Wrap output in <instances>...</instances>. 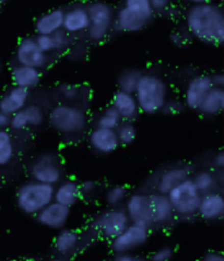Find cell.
<instances>
[{"mask_svg": "<svg viewBox=\"0 0 224 261\" xmlns=\"http://www.w3.org/2000/svg\"><path fill=\"white\" fill-rule=\"evenodd\" d=\"M90 24L88 36L94 43L102 42L110 34L114 24L113 8L105 2H92L87 6Z\"/></svg>", "mask_w": 224, "mask_h": 261, "instance_id": "cell-8", "label": "cell"}, {"mask_svg": "<svg viewBox=\"0 0 224 261\" xmlns=\"http://www.w3.org/2000/svg\"><path fill=\"white\" fill-rule=\"evenodd\" d=\"M130 223L141 225L149 229H153L150 205V191L138 190L130 193L122 205Z\"/></svg>", "mask_w": 224, "mask_h": 261, "instance_id": "cell-10", "label": "cell"}, {"mask_svg": "<svg viewBox=\"0 0 224 261\" xmlns=\"http://www.w3.org/2000/svg\"><path fill=\"white\" fill-rule=\"evenodd\" d=\"M174 248L169 245H163V246L159 247L158 249L154 250L151 256V261H171L174 257Z\"/></svg>", "mask_w": 224, "mask_h": 261, "instance_id": "cell-36", "label": "cell"}, {"mask_svg": "<svg viewBox=\"0 0 224 261\" xmlns=\"http://www.w3.org/2000/svg\"><path fill=\"white\" fill-rule=\"evenodd\" d=\"M191 5H200V4H211L214 3L215 0H188Z\"/></svg>", "mask_w": 224, "mask_h": 261, "instance_id": "cell-49", "label": "cell"}, {"mask_svg": "<svg viewBox=\"0 0 224 261\" xmlns=\"http://www.w3.org/2000/svg\"><path fill=\"white\" fill-rule=\"evenodd\" d=\"M44 261H67V260H66V258H63V257L56 255V256H53V257L45 259Z\"/></svg>", "mask_w": 224, "mask_h": 261, "instance_id": "cell-50", "label": "cell"}, {"mask_svg": "<svg viewBox=\"0 0 224 261\" xmlns=\"http://www.w3.org/2000/svg\"><path fill=\"white\" fill-rule=\"evenodd\" d=\"M222 173H217L210 168H202L196 172H192L190 178L192 182L195 184L200 194L204 195L210 191L219 189V186L222 184L221 177Z\"/></svg>", "mask_w": 224, "mask_h": 261, "instance_id": "cell-27", "label": "cell"}, {"mask_svg": "<svg viewBox=\"0 0 224 261\" xmlns=\"http://www.w3.org/2000/svg\"><path fill=\"white\" fill-rule=\"evenodd\" d=\"M9 2V0H0V6H3V5H5L6 3H8Z\"/></svg>", "mask_w": 224, "mask_h": 261, "instance_id": "cell-51", "label": "cell"}, {"mask_svg": "<svg viewBox=\"0 0 224 261\" xmlns=\"http://www.w3.org/2000/svg\"><path fill=\"white\" fill-rule=\"evenodd\" d=\"M11 78L13 86L27 89L30 91L36 88L38 84H40L42 79V73L38 69L18 65L12 69Z\"/></svg>", "mask_w": 224, "mask_h": 261, "instance_id": "cell-25", "label": "cell"}, {"mask_svg": "<svg viewBox=\"0 0 224 261\" xmlns=\"http://www.w3.org/2000/svg\"><path fill=\"white\" fill-rule=\"evenodd\" d=\"M112 261H151L150 258H146L136 252H126V254H115Z\"/></svg>", "mask_w": 224, "mask_h": 261, "instance_id": "cell-42", "label": "cell"}, {"mask_svg": "<svg viewBox=\"0 0 224 261\" xmlns=\"http://www.w3.org/2000/svg\"><path fill=\"white\" fill-rule=\"evenodd\" d=\"M51 128L57 134L71 137L82 134L88 126V114L82 107L72 103H58L47 114Z\"/></svg>", "mask_w": 224, "mask_h": 261, "instance_id": "cell-3", "label": "cell"}, {"mask_svg": "<svg viewBox=\"0 0 224 261\" xmlns=\"http://www.w3.org/2000/svg\"><path fill=\"white\" fill-rule=\"evenodd\" d=\"M30 179L56 186L64 179V166L60 158L53 152H44L29 166Z\"/></svg>", "mask_w": 224, "mask_h": 261, "instance_id": "cell-6", "label": "cell"}, {"mask_svg": "<svg viewBox=\"0 0 224 261\" xmlns=\"http://www.w3.org/2000/svg\"><path fill=\"white\" fill-rule=\"evenodd\" d=\"M82 198L79 182L74 179H63L54 186V201L67 208H73L81 201Z\"/></svg>", "mask_w": 224, "mask_h": 261, "instance_id": "cell-19", "label": "cell"}, {"mask_svg": "<svg viewBox=\"0 0 224 261\" xmlns=\"http://www.w3.org/2000/svg\"><path fill=\"white\" fill-rule=\"evenodd\" d=\"M35 42L44 54H47L55 51V48H54V41H53V36L52 35H37L35 37Z\"/></svg>", "mask_w": 224, "mask_h": 261, "instance_id": "cell-39", "label": "cell"}, {"mask_svg": "<svg viewBox=\"0 0 224 261\" xmlns=\"http://www.w3.org/2000/svg\"><path fill=\"white\" fill-rule=\"evenodd\" d=\"M120 145H130L137 139V128L133 121H122L116 129Z\"/></svg>", "mask_w": 224, "mask_h": 261, "instance_id": "cell-34", "label": "cell"}, {"mask_svg": "<svg viewBox=\"0 0 224 261\" xmlns=\"http://www.w3.org/2000/svg\"><path fill=\"white\" fill-rule=\"evenodd\" d=\"M211 82L213 84V87L217 88H223L224 87V75L222 72H217L212 75H210Z\"/></svg>", "mask_w": 224, "mask_h": 261, "instance_id": "cell-47", "label": "cell"}, {"mask_svg": "<svg viewBox=\"0 0 224 261\" xmlns=\"http://www.w3.org/2000/svg\"><path fill=\"white\" fill-rule=\"evenodd\" d=\"M150 205L153 228H165L174 223L176 217L167 195L150 191Z\"/></svg>", "mask_w": 224, "mask_h": 261, "instance_id": "cell-15", "label": "cell"}, {"mask_svg": "<svg viewBox=\"0 0 224 261\" xmlns=\"http://www.w3.org/2000/svg\"><path fill=\"white\" fill-rule=\"evenodd\" d=\"M224 110V89L213 87L200 104L198 113L205 117H215Z\"/></svg>", "mask_w": 224, "mask_h": 261, "instance_id": "cell-26", "label": "cell"}, {"mask_svg": "<svg viewBox=\"0 0 224 261\" xmlns=\"http://www.w3.org/2000/svg\"><path fill=\"white\" fill-rule=\"evenodd\" d=\"M197 261H224V256L222 251L219 250H209L200 257Z\"/></svg>", "mask_w": 224, "mask_h": 261, "instance_id": "cell-44", "label": "cell"}, {"mask_svg": "<svg viewBox=\"0 0 224 261\" xmlns=\"http://www.w3.org/2000/svg\"><path fill=\"white\" fill-rule=\"evenodd\" d=\"M10 116L0 111V130H5L9 128Z\"/></svg>", "mask_w": 224, "mask_h": 261, "instance_id": "cell-48", "label": "cell"}, {"mask_svg": "<svg viewBox=\"0 0 224 261\" xmlns=\"http://www.w3.org/2000/svg\"><path fill=\"white\" fill-rule=\"evenodd\" d=\"M171 41L174 45L177 46H183L187 42V36L183 35L180 31H175V32L171 33Z\"/></svg>", "mask_w": 224, "mask_h": 261, "instance_id": "cell-46", "label": "cell"}, {"mask_svg": "<svg viewBox=\"0 0 224 261\" xmlns=\"http://www.w3.org/2000/svg\"><path fill=\"white\" fill-rule=\"evenodd\" d=\"M167 198L172 204L176 219L191 221L197 218L202 194L190 177L174 187L167 194Z\"/></svg>", "mask_w": 224, "mask_h": 261, "instance_id": "cell-5", "label": "cell"}, {"mask_svg": "<svg viewBox=\"0 0 224 261\" xmlns=\"http://www.w3.org/2000/svg\"><path fill=\"white\" fill-rule=\"evenodd\" d=\"M79 185L82 197H92L97 193L99 188L98 181L94 179H84L79 182Z\"/></svg>", "mask_w": 224, "mask_h": 261, "instance_id": "cell-38", "label": "cell"}, {"mask_svg": "<svg viewBox=\"0 0 224 261\" xmlns=\"http://www.w3.org/2000/svg\"><path fill=\"white\" fill-rule=\"evenodd\" d=\"M90 20L87 7L74 6L65 11L63 30L67 34L86 32L89 29Z\"/></svg>", "mask_w": 224, "mask_h": 261, "instance_id": "cell-21", "label": "cell"}, {"mask_svg": "<svg viewBox=\"0 0 224 261\" xmlns=\"http://www.w3.org/2000/svg\"><path fill=\"white\" fill-rule=\"evenodd\" d=\"M139 111L145 115L161 113L168 99V86L156 73H141L134 92Z\"/></svg>", "mask_w": 224, "mask_h": 261, "instance_id": "cell-2", "label": "cell"}, {"mask_svg": "<svg viewBox=\"0 0 224 261\" xmlns=\"http://www.w3.org/2000/svg\"><path fill=\"white\" fill-rule=\"evenodd\" d=\"M212 88L210 75L196 74L191 76L184 91V106L191 111H198L200 104Z\"/></svg>", "mask_w": 224, "mask_h": 261, "instance_id": "cell-14", "label": "cell"}, {"mask_svg": "<svg viewBox=\"0 0 224 261\" xmlns=\"http://www.w3.org/2000/svg\"><path fill=\"white\" fill-rule=\"evenodd\" d=\"M52 36H53L54 48H55V51H61L65 48H67V46L69 45V37L64 30L58 31V32L53 34Z\"/></svg>", "mask_w": 224, "mask_h": 261, "instance_id": "cell-40", "label": "cell"}, {"mask_svg": "<svg viewBox=\"0 0 224 261\" xmlns=\"http://www.w3.org/2000/svg\"><path fill=\"white\" fill-rule=\"evenodd\" d=\"M65 11L61 8H56L42 14L35 22V32L37 35H53L63 30Z\"/></svg>", "mask_w": 224, "mask_h": 261, "instance_id": "cell-24", "label": "cell"}, {"mask_svg": "<svg viewBox=\"0 0 224 261\" xmlns=\"http://www.w3.org/2000/svg\"><path fill=\"white\" fill-rule=\"evenodd\" d=\"M148 23L122 6L114 17L113 27L122 33H137L142 31Z\"/></svg>", "mask_w": 224, "mask_h": 261, "instance_id": "cell-23", "label": "cell"}, {"mask_svg": "<svg viewBox=\"0 0 224 261\" xmlns=\"http://www.w3.org/2000/svg\"><path fill=\"white\" fill-rule=\"evenodd\" d=\"M129 194L130 193L127 186L122 185V184H116V185L107 187L104 193V200L111 208L122 206Z\"/></svg>", "mask_w": 224, "mask_h": 261, "instance_id": "cell-29", "label": "cell"}, {"mask_svg": "<svg viewBox=\"0 0 224 261\" xmlns=\"http://www.w3.org/2000/svg\"><path fill=\"white\" fill-rule=\"evenodd\" d=\"M15 156V143L7 129L0 130V167L9 165Z\"/></svg>", "mask_w": 224, "mask_h": 261, "instance_id": "cell-28", "label": "cell"}, {"mask_svg": "<svg viewBox=\"0 0 224 261\" xmlns=\"http://www.w3.org/2000/svg\"><path fill=\"white\" fill-rule=\"evenodd\" d=\"M18 65L35 68L41 70L47 64V55L44 54L35 42V38L27 36L20 40L15 49Z\"/></svg>", "mask_w": 224, "mask_h": 261, "instance_id": "cell-13", "label": "cell"}, {"mask_svg": "<svg viewBox=\"0 0 224 261\" xmlns=\"http://www.w3.org/2000/svg\"><path fill=\"white\" fill-rule=\"evenodd\" d=\"M34 218L42 227L57 232L68 225L71 218V209L56 201H52Z\"/></svg>", "mask_w": 224, "mask_h": 261, "instance_id": "cell-12", "label": "cell"}, {"mask_svg": "<svg viewBox=\"0 0 224 261\" xmlns=\"http://www.w3.org/2000/svg\"><path fill=\"white\" fill-rule=\"evenodd\" d=\"M57 90L59 95L65 99L66 103L74 102L80 96V88L72 83H60L57 87Z\"/></svg>", "mask_w": 224, "mask_h": 261, "instance_id": "cell-35", "label": "cell"}, {"mask_svg": "<svg viewBox=\"0 0 224 261\" xmlns=\"http://www.w3.org/2000/svg\"><path fill=\"white\" fill-rule=\"evenodd\" d=\"M24 112L27 119H28V124L29 127L32 128H36L40 127L44 124V121L46 119V114L43 110V107L40 106L38 104H28L24 110Z\"/></svg>", "mask_w": 224, "mask_h": 261, "instance_id": "cell-33", "label": "cell"}, {"mask_svg": "<svg viewBox=\"0 0 224 261\" xmlns=\"http://www.w3.org/2000/svg\"><path fill=\"white\" fill-rule=\"evenodd\" d=\"M172 0H150V5L154 12H162L167 9Z\"/></svg>", "mask_w": 224, "mask_h": 261, "instance_id": "cell-45", "label": "cell"}, {"mask_svg": "<svg viewBox=\"0 0 224 261\" xmlns=\"http://www.w3.org/2000/svg\"><path fill=\"white\" fill-rule=\"evenodd\" d=\"M52 201H54V186L33 179L22 182L14 194L17 208L29 217H35Z\"/></svg>", "mask_w": 224, "mask_h": 261, "instance_id": "cell-4", "label": "cell"}, {"mask_svg": "<svg viewBox=\"0 0 224 261\" xmlns=\"http://www.w3.org/2000/svg\"><path fill=\"white\" fill-rule=\"evenodd\" d=\"M29 90L13 86L0 97V111L11 116L15 113L24 110V107L29 104Z\"/></svg>", "mask_w": 224, "mask_h": 261, "instance_id": "cell-20", "label": "cell"}, {"mask_svg": "<svg viewBox=\"0 0 224 261\" xmlns=\"http://www.w3.org/2000/svg\"><path fill=\"white\" fill-rule=\"evenodd\" d=\"M123 7L146 22H149L156 13L150 5V0H123Z\"/></svg>", "mask_w": 224, "mask_h": 261, "instance_id": "cell-32", "label": "cell"}, {"mask_svg": "<svg viewBox=\"0 0 224 261\" xmlns=\"http://www.w3.org/2000/svg\"><path fill=\"white\" fill-rule=\"evenodd\" d=\"M27 127H29V124H28V119L24 112L20 111L18 113L11 115L9 128H11L12 130H15V132H21V130H24Z\"/></svg>", "mask_w": 224, "mask_h": 261, "instance_id": "cell-37", "label": "cell"}, {"mask_svg": "<svg viewBox=\"0 0 224 261\" xmlns=\"http://www.w3.org/2000/svg\"><path fill=\"white\" fill-rule=\"evenodd\" d=\"M89 144L97 154L110 155L119 149L120 143L116 130L95 127L89 134Z\"/></svg>", "mask_w": 224, "mask_h": 261, "instance_id": "cell-17", "label": "cell"}, {"mask_svg": "<svg viewBox=\"0 0 224 261\" xmlns=\"http://www.w3.org/2000/svg\"><path fill=\"white\" fill-rule=\"evenodd\" d=\"M185 25L191 37L205 45L220 47L224 43V13L215 3L191 5Z\"/></svg>", "mask_w": 224, "mask_h": 261, "instance_id": "cell-1", "label": "cell"}, {"mask_svg": "<svg viewBox=\"0 0 224 261\" xmlns=\"http://www.w3.org/2000/svg\"><path fill=\"white\" fill-rule=\"evenodd\" d=\"M142 72H140L138 69L135 68H127L125 70H122L117 79L118 90L128 92V93H133L137 88V84L140 79V75Z\"/></svg>", "mask_w": 224, "mask_h": 261, "instance_id": "cell-31", "label": "cell"}, {"mask_svg": "<svg viewBox=\"0 0 224 261\" xmlns=\"http://www.w3.org/2000/svg\"><path fill=\"white\" fill-rule=\"evenodd\" d=\"M224 216V196L220 189L202 195L197 218L208 223H214L222 220Z\"/></svg>", "mask_w": 224, "mask_h": 261, "instance_id": "cell-16", "label": "cell"}, {"mask_svg": "<svg viewBox=\"0 0 224 261\" xmlns=\"http://www.w3.org/2000/svg\"><path fill=\"white\" fill-rule=\"evenodd\" d=\"M151 229L141 225L129 223L122 231L110 242L111 250L115 254L136 252L149 242Z\"/></svg>", "mask_w": 224, "mask_h": 261, "instance_id": "cell-9", "label": "cell"}, {"mask_svg": "<svg viewBox=\"0 0 224 261\" xmlns=\"http://www.w3.org/2000/svg\"><path fill=\"white\" fill-rule=\"evenodd\" d=\"M121 122L122 119L119 116V114L116 112L112 105H110L98 114L95 120V127L116 130Z\"/></svg>", "mask_w": 224, "mask_h": 261, "instance_id": "cell-30", "label": "cell"}, {"mask_svg": "<svg viewBox=\"0 0 224 261\" xmlns=\"http://www.w3.org/2000/svg\"><path fill=\"white\" fill-rule=\"evenodd\" d=\"M191 173L190 167L187 165L179 164L167 166L154 177L152 187L149 191H157V193L167 195L183 180L189 178Z\"/></svg>", "mask_w": 224, "mask_h": 261, "instance_id": "cell-11", "label": "cell"}, {"mask_svg": "<svg viewBox=\"0 0 224 261\" xmlns=\"http://www.w3.org/2000/svg\"><path fill=\"white\" fill-rule=\"evenodd\" d=\"M129 223L130 221L122 206H109L92 220L91 228L99 239L111 242Z\"/></svg>", "mask_w": 224, "mask_h": 261, "instance_id": "cell-7", "label": "cell"}, {"mask_svg": "<svg viewBox=\"0 0 224 261\" xmlns=\"http://www.w3.org/2000/svg\"><path fill=\"white\" fill-rule=\"evenodd\" d=\"M184 110V104L177 99H167L165 103L162 113L165 115H169V116H175V115H179Z\"/></svg>", "mask_w": 224, "mask_h": 261, "instance_id": "cell-41", "label": "cell"}, {"mask_svg": "<svg viewBox=\"0 0 224 261\" xmlns=\"http://www.w3.org/2000/svg\"><path fill=\"white\" fill-rule=\"evenodd\" d=\"M111 105L119 114L122 121H134L140 114L135 95L125 91H116Z\"/></svg>", "mask_w": 224, "mask_h": 261, "instance_id": "cell-22", "label": "cell"}, {"mask_svg": "<svg viewBox=\"0 0 224 261\" xmlns=\"http://www.w3.org/2000/svg\"><path fill=\"white\" fill-rule=\"evenodd\" d=\"M211 164L213 167V171L217 173H222L224 168V153L222 150H219L212 158Z\"/></svg>", "mask_w": 224, "mask_h": 261, "instance_id": "cell-43", "label": "cell"}, {"mask_svg": "<svg viewBox=\"0 0 224 261\" xmlns=\"http://www.w3.org/2000/svg\"><path fill=\"white\" fill-rule=\"evenodd\" d=\"M81 244V234L77 229L64 227L57 231L53 242V247L56 255L67 258L73 255Z\"/></svg>", "mask_w": 224, "mask_h": 261, "instance_id": "cell-18", "label": "cell"}]
</instances>
